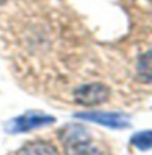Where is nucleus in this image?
<instances>
[{"instance_id": "nucleus-8", "label": "nucleus", "mask_w": 152, "mask_h": 155, "mask_svg": "<svg viewBox=\"0 0 152 155\" xmlns=\"http://www.w3.org/2000/svg\"><path fill=\"white\" fill-rule=\"evenodd\" d=\"M3 2H5V0H0V3H3Z\"/></svg>"}, {"instance_id": "nucleus-6", "label": "nucleus", "mask_w": 152, "mask_h": 155, "mask_svg": "<svg viewBox=\"0 0 152 155\" xmlns=\"http://www.w3.org/2000/svg\"><path fill=\"white\" fill-rule=\"evenodd\" d=\"M136 74H137V77L141 82H146V83L152 82V49L144 52L137 59Z\"/></svg>"}, {"instance_id": "nucleus-1", "label": "nucleus", "mask_w": 152, "mask_h": 155, "mask_svg": "<svg viewBox=\"0 0 152 155\" xmlns=\"http://www.w3.org/2000/svg\"><path fill=\"white\" fill-rule=\"evenodd\" d=\"M61 139L69 155H106L92 142L88 132L80 126H67L61 134Z\"/></svg>"}, {"instance_id": "nucleus-7", "label": "nucleus", "mask_w": 152, "mask_h": 155, "mask_svg": "<svg viewBox=\"0 0 152 155\" xmlns=\"http://www.w3.org/2000/svg\"><path fill=\"white\" fill-rule=\"evenodd\" d=\"M131 144L139 150L152 149V131H141L131 137Z\"/></svg>"}, {"instance_id": "nucleus-5", "label": "nucleus", "mask_w": 152, "mask_h": 155, "mask_svg": "<svg viewBox=\"0 0 152 155\" xmlns=\"http://www.w3.org/2000/svg\"><path fill=\"white\" fill-rule=\"evenodd\" d=\"M15 155H59V152L49 142L35 140V142H29V144H25Z\"/></svg>"}, {"instance_id": "nucleus-2", "label": "nucleus", "mask_w": 152, "mask_h": 155, "mask_svg": "<svg viewBox=\"0 0 152 155\" xmlns=\"http://www.w3.org/2000/svg\"><path fill=\"white\" fill-rule=\"evenodd\" d=\"M110 98V88L103 83H87L82 85L80 88L75 90L74 100L82 106H95V104H101Z\"/></svg>"}, {"instance_id": "nucleus-4", "label": "nucleus", "mask_w": 152, "mask_h": 155, "mask_svg": "<svg viewBox=\"0 0 152 155\" xmlns=\"http://www.w3.org/2000/svg\"><path fill=\"white\" fill-rule=\"evenodd\" d=\"M52 116H43V114H26L20 118L12 119L7 124V131L10 134H20V132H28L31 129H38L43 126H49L54 123Z\"/></svg>"}, {"instance_id": "nucleus-3", "label": "nucleus", "mask_w": 152, "mask_h": 155, "mask_svg": "<svg viewBox=\"0 0 152 155\" xmlns=\"http://www.w3.org/2000/svg\"><path fill=\"white\" fill-rule=\"evenodd\" d=\"M75 118L79 119H87L92 123L106 126L111 129H126L129 127V121L124 114L121 113H111V111H85V113H77Z\"/></svg>"}]
</instances>
